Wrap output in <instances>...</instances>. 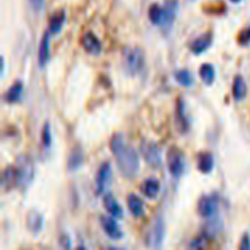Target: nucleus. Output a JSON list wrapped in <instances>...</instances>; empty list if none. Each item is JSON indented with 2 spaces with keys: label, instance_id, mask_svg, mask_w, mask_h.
Here are the masks:
<instances>
[{
  "label": "nucleus",
  "instance_id": "nucleus-33",
  "mask_svg": "<svg viewBox=\"0 0 250 250\" xmlns=\"http://www.w3.org/2000/svg\"><path fill=\"white\" fill-rule=\"evenodd\" d=\"M106 250H124V249H119V247H113V246H109Z\"/></svg>",
  "mask_w": 250,
  "mask_h": 250
},
{
  "label": "nucleus",
  "instance_id": "nucleus-24",
  "mask_svg": "<svg viewBox=\"0 0 250 250\" xmlns=\"http://www.w3.org/2000/svg\"><path fill=\"white\" fill-rule=\"evenodd\" d=\"M199 74H200V78L203 80V83H205V84H213L214 78H216V70H214L213 66L208 64V62H205V64L200 66Z\"/></svg>",
  "mask_w": 250,
  "mask_h": 250
},
{
  "label": "nucleus",
  "instance_id": "nucleus-8",
  "mask_svg": "<svg viewBox=\"0 0 250 250\" xmlns=\"http://www.w3.org/2000/svg\"><path fill=\"white\" fill-rule=\"evenodd\" d=\"M100 225L102 229H104L105 234L113 241H117V239H122L124 233L121 230L119 224H117V221L113 217V216H100Z\"/></svg>",
  "mask_w": 250,
  "mask_h": 250
},
{
  "label": "nucleus",
  "instance_id": "nucleus-10",
  "mask_svg": "<svg viewBox=\"0 0 250 250\" xmlns=\"http://www.w3.org/2000/svg\"><path fill=\"white\" fill-rule=\"evenodd\" d=\"M104 207L108 211V214L113 216L114 219H121L124 216V211L119 205V202L116 200V197L111 192H106L104 195Z\"/></svg>",
  "mask_w": 250,
  "mask_h": 250
},
{
  "label": "nucleus",
  "instance_id": "nucleus-27",
  "mask_svg": "<svg viewBox=\"0 0 250 250\" xmlns=\"http://www.w3.org/2000/svg\"><path fill=\"white\" fill-rule=\"evenodd\" d=\"M148 19H150L153 23H160L161 25V21H163V6L158 3H153L148 8Z\"/></svg>",
  "mask_w": 250,
  "mask_h": 250
},
{
  "label": "nucleus",
  "instance_id": "nucleus-17",
  "mask_svg": "<svg viewBox=\"0 0 250 250\" xmlns=\"http://www.w3.org/2000/svg\"><path fill=\"white\" fill-rule=\"evenodd\" d=\"M197 169L202 174H209L214 169V158L209 152H202L197 156Z\"/></svg>",
  "mask_w": 250,
  "mask_h": 250
},
{
  "label": "nucleus",
  "instance_id": "nucleus-20",
  "mask_svg": "<svg viewBox=\"0 0 250 250\" xmlns=\"http://www.w3.org/2000/svg\"><path fill=\"white\" fill-rule=\"evenodd\" d=\"M247 96V84L241 75H236L233 80V97L236 100H244Z\"/></svg>",
  "mask_w": 250,
  "mask_h": 250
},
{
  "label": "nucleus",
  "instance_id": "nucleus-32",
  "mask_svg": "<svg viewBox=\"0 0 250 250\" xmlns=\"http://www.w3.org/2000/svg\"><path fill=\"white\" fill-rule=\"evenodd\" d=\"M30 3H31V6H33L36 11L42 10V8H44V0H30Z\"/></svg>",
  "mask_w": 250,
  "mask_h": 250
},
{
  "label": "nucleus",
  "instance_id": "nucleus-25",
  "mask_svg": "<svg viewBox=\"0 0 250 250\" xmlns=\"http://www.w3.org/2000/svg\"><path fill=\"white\" fill-rule=\"evenodd\" d=\"M175 80L182 86H186V88H188V86H192L194 77H192V74L188 69H180V70H177V72H175Z\"/></svg>",
  "mask_w": 250,
  "mask_h": 250
},
{
  "label": "nucleus",
  "instance_id": "nucleus-26",
  "mask_svg": "<svg viewBox=\"0 0 250 250\" xmlns=\"http://www.w3.org/2000/svg\"><path fill=\"white\" fill-rule=\"evenodd\" d=\"M84 161V156L80 150H74L69 156V161H67V166H69V170H75L78 167H82V164Z\"/></svg>",
  "mask_w": 250,
  "mask_h": 250
},
{
  "label": "nucleus",
  "instance_id": "nucleus-30",
  "mask_svg": "<svg viewBox=\"0 0 250 250\" xmlns=\"http://www.w3.org/2000/svg\"><path fill=\"white\" fill-rule=\"evenodd\" d=\"M238 250H250V234L249 233H244L241 238V242H239V249Z\"/></svg>",
  "mask_w": 250,
  "mask_h": 250
},
{
  "label": "nucleus",
  "instance_id": "nucleus-15",
  "mask_svg": "<svg viewBox=\"0 0 250 250\" xmlns=\"http://www.w3.org/2000/svg\"><path fill=\"white\" fill-rule=\"evenodd\" d=\"M49 31L44 33L41 44H39V50H38V60H39V66L44 67L47 64V61L50 58V44H49Z\"/></svg>",
  "mask_w": 250,
  "mask_h": 250
},
{
  "label": "nucleus",
  "instance_id": "nucleus-5",
  "mask_svg": "<svg viewBox=\"0 0 250 250\" xmlns=\"http://www.w3.org/2000/svg\"><path fill=\"white\" fill-rule=\"evenodd\" d=\"M141 153H143L147 164H150L152 167H155V169L161 167V164H163L161 150L155 143H152V141H144V143L141 144Z\"/></svg>",
  "mask_w": 250,
  "mask_h": 250
},
{
  "label": "nucleus",
  "instance_id": "nucleus-11",
  "mask_svg": "<svg viewBox=\"0 0 250 250\" xmlns=\"http://www.w3.org/2000/svg\"><path fill=\"white\" fill-rule=\"evenodd\" d=\"M211 41H213V33H211V31H207V33H202L200 36L195 38L189 47H191L192 53L199 55V53H203L208 49V47L211 45Z\"/></svg>",
  "mask_w": 250,
  "mask_h": 250
},
{
  "label": "nucleus",
  "instance_id": "nucleus-35",
  "mask_svg": "<svg viewBox=\"0 0 250 250\" xmlns=\"http://www.w3.org/2000/svg\"><path fill=\"white\" fill-rule=\"evenodd\" d=\"M231 2H239V0H231Z\"/></svg>",
  "mask_w": 250,
  "mask_h": 250
},
{
  "label": "nucleus",
  "instance_id": "nucleus-3",
  "mask_svg": "<svg viewBox=\"0 0 250 250\" xmlns=\"http://www.w3.org/2000/svg\"><path fill=\"white\" fill-rule=\"evenodd\" d=\"M124 69L130 75L139 74L144 67V52L139 47H125L122 55Z\"/></svg>",
  "mask_w": 250,
  "mask_h": 250
},
{
  "label": "nucleus",
  "instance_id": "nucleus-1",
  "mask_svg": "<svg viewBox=\"0 0 250 250\" xmlns=\"http://www.w3.org/2000/svg\"><path fill=\"white\" fill-rule=\"evenodd\" d=\"M109 148L116 156L117 166H119L124 177L133 178L139 170V153L130 146L124 144V138L117 133L109 141Z\"/></svg>",
  "mask_w": 250,
  "mask_h": 250
},
{
  "label": "nucleus",
  "instance_id": "nucleus-14",
  "mask_svg": "<svg viewBox=\"0 0 250 250\" xmlns=\"http://www.w3.org/2000/svg\"><path fill=\"white\" fill-rule=\"evenodd\" d=\"M175 124L180 130V133H186L188 128H189V122H188L186 117V111H185V104L183 100L180 99L177 104V109H175Z\"/></svg>",
  "mask_w": 250,
  "mask_h": 250
},
{
  "label": "nucleus",
  "instance_id": "nucleus-28",
  "mask_svg": "<svg viewBox=\"0 0 250 250\" xmlns=\"http://www.w3.org/2000/svg\"><path fill=\"white\" fill-rule=\"evenodd\" d=\"M42 146L44 148H50L52 146V128L49 122H45L42 128Z\"/></svg>",
  "mask_w": 250,
  "mask_h": 250
},
{
  "label": "nucleus",
  "instance_id": "nucleus-34",
  "mask_svg": "<svg viewBox=\"0 0 250 250\" xmlns=\"http://www.w3.org/2000/svg\"><path fill=\"white\" fill-rule=\"evenodd\" d=\"M75 250H88V249H86L84 246H78V247H77Z\"/></svg>",
  "mask_w": 250,
  "mask_h": 250
},
{
  "label": "nucleus",
  "instance_id": "nucleus-4",
  "mask_svg": "<svg viewBox=\"0 0 250 250\" xmlns=\"http://www.w3.org/2000/svg\"><path fill=\"white\" fill-rule=\"evenodd\" d=\"M166 163H167V169L169 174L174 178H180L185 174L186 169V163H185V156L182 153V150L177 147H170L167 150V156H166Z\"/></svg>",
  "mask_w": 250,
  "mask_h": 250
},
{
  "label": "nucleus",
  "instance_id": "nucleus-12",
  "mask_svg": "<svg viewBox=\"0 0 250 250\" xmlns=\"http://www.w3.org/2000/svg\"><path fill=\"white\" fill-rule=\"evenodd\" d=\"M177 0H167L166 3L163 5V21H161V25L164 27H170L172 22L175 19V13H177Z\"/></svg>",
  "mask_w": 250,
  "mask_h": 250
},
{
  "label": "nucleus",
  "instance_id": "nucleus-31",
  "mask_svg": "<svg viewBox=\"0 0 250 250\" xmlns=\"http://www.w3.org/2000/svg\"><path fill=\"white\" fill-rule=\"evenodd\" d=\"M189 249H191V250H203V242H202V239H194V241L191 242Z\"/></svg>",
  "mask_w": 250,
  "mask_h": 250
},
{
  "label": "nucleus",
  "instance_id": "nucleus-19",
  "mask_svg": "<svg viewBox=\"0 0 250 250\" xmlns=\"http://www.w3.org/2000/svg\"><path fill=\"white\" fill-rule=\"evenodd\" d=\"M127 207L130 209V213L135 217H143L144 216V203L136 194H128L127 197Z\"/></svg>",
  "mask_w": 250,
  "mask_h": 250
},
{
  "label": "nucleus",
  "instance_id": "nucleus-22",
  "mask_svg": "<svg viewBox=\"0 0 250 250\" xmlns=\"http://www.w3.org/2000/svg\"><path fill=\"white\" fill-rule=\"evenodd\" d=\"M64 21H66V13L64 11L60 10V11L55 13L50 18V21H49V33H58V31L61 30V27H62V23H64Z\"/></svg>",
  "mask_w": 250,
  "mask_h": 250
},
{
  "label": "nucleus",
  "instance_id": "nucleus-29",
  "mask_svg": "<svg viewBox=\"0 0 250 250\" xmlns=\"http://www.w3.org/2000/svg\"><path fill=\"white\" fill-rule=\"evenodd\" d=\"M238 41H239V44H247L249 41H250V25L249 27H246V28H242L241 31H239V35H238Z\"/></svg>",
  "mask_w": 250,
  "mask_h": 250
},
{
  "label": "nucleus",
  "instance_id": "nucleus-7",
  "mask_svg": "<svg viewBox=\"0 0 250 250\" xmlns=\"http://www.w3.org/2000/svg\"><path fill=\"white\" fill-rule=\"evenodd\" d=\"M113 177V170H111V164L105 161L97 170V177H96V194L97 195H105L108 185L111 182Z\"/></svg>",
  "mask_w": 250,
  "mask_h": 250
},
{
  "label": "nucleus",
  "instance_id": "nucleus-9",
  "mask_svg": "<svg viewBox=\"0 0 250 250\" xmlns=\"http://www.w3.org/2000/svg\"><path fill=\"white\" fill-rule=\"evenodd\" d=\"M199 213L202 217L209 219L214 217L219 213V200L213 195H203L199 200Z\"/></svg>",
  "mask_w": 250,
  "mask_h": 250
},
{
  "label": "nucleus",
  "instance_id": "nucleus-21",
  "mask_svg": "<svg viewBox=\"0 0 250 250\" xmlns=\"http://www.w3.org/2000/svg\"><path fill=\"white\" fill-rule=\"evenodd\" d=\"M22 92H23L22 83L21 82H16L5 92V100L8 102V104H16V102H19L22 99Z\"/></svg>",
  "mask_w": 250,
  "mask_h": 250
},
{
  "label": "nucleus",
  "instance_id": "nucleus-16",
  "mask_svg": "<svg viewBox=\"0 0 250 250\" xmlns=\"http://www.w3.org/2000/svg\"><path fill=\"white\" fill-rule=\"evenodd\" d=\"M27 227L30 229L31 233H39L42 229H44V217L41 213H38V211H30L28 216H27Z\"/></svg>",
  "mask_w": 250,
  "mask_h": 250
},
{
  "label": "nucleus",
  "instance_id": "nucleus-6",
  "mask_svg": "<svg viewBox=\"0 0 250 250\" xmlns=\"http://www.w3.org/2000/svg\"><path fill=\"white\" fill-rule=\"evenodd\" d=\"M164 234H166V225H164V219L161 216L155 217L153 225L150 231H148V246L153 247L158 250L163 246V241H164Z\"/></svg>",
  "mask_w": 250,
  "mask_h": 250
},
{
  "label": "nucleus",
  "instance_id": "nucleus-18",
  "mask_svg": "<svg viewBox=\"0 0 250 250\" xmlns=\"http://www.w3.org/2000/svg\"><path fill=\"white\" fill-rule=\"evenodd\" d=\"M141 191L147 199H156L160 194V182L156 178H147L141 186Z\"/></svg>",
  "mask_w": 250,
  "mask_h": 250
},
{
  "label": "nucleus",
  "instance_id": "nucleus-13",
  "mask_svg": "<svg viewBox=\"0 0 250 250\" xmlns=\"http://www.w3.org/2000/svg\"><path fill=\"white\" fill-rule=\"evenodd\" d=\"M82 44L86 50H88L89 53H94L97 55L102 52V44L99 41V38L92 33V31H88V33L83 35V39H82Z\"/></svg>",
  "mask_w": 250,
  "mask_h": 250
},
{
  "label": "nucleus",
  "instance_id": "nucleus-2",
  "mask_svg": "<svg viewBox=\"0 0 250 250\" xmlns=\"http://www.w3.org/2000/svg\"><path fill=\"white\" fill-rule=\"evenodd\" d=\"M16 175H18V188H27L35 178V161L28 155H21L16 161Z\"/></svg>",
  "mask_w": 250,
  "mask_h": 250
},
{
  "label": "nucleus",
  "instance_id": "nucleus-23",
  "mask_svg": "<svg viewBox=\"0 0 250 250\" xmlns=\"http://www.w3.org/2000/svg\"><path fill=\"white\" fill-rule=\"evenodd\" d=\"M2 185L5 189H10L13 186H18V175H16V167L10 166L6 167L3 172V178H2Z\"/></svg>",
  "mask_w": 250,
  "mask_h": 250
}]
</instances>
